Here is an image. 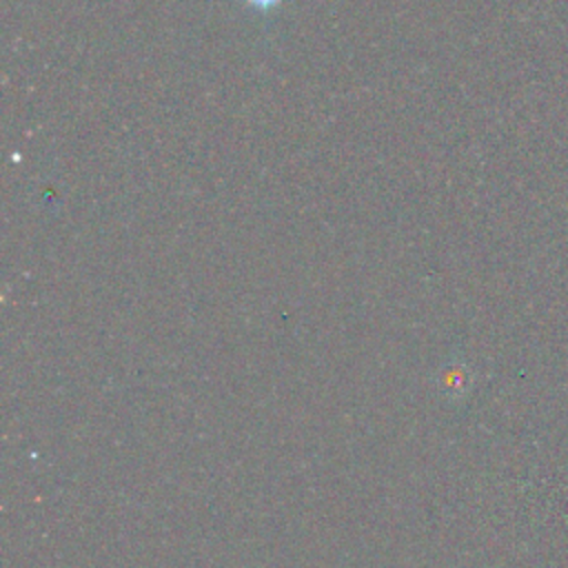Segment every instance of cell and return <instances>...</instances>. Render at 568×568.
<instances>
[{
  "label": "cell",
  "instance_id": "cell-1",
  "mask_svg": "<svg viewBox=\"0 0 568 568\" xmlns=\"http://www.w3.org/2000/svg\"><path fill=\"white\" fill-rule=\"evenodd\" d=\"M246 7H251L253 11L266 16L271 11H277V7L284 2V0H242Z\"/></svg>",
  "mask_w": 568,
  "mask_h": 568
}]
</instances>
